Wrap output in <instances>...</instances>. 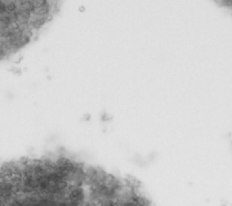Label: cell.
<instances>
[{
  "mask_svg": "<svg viewBox=\"0 0 232 206\" xmlns=\"http://www.w3.org/2000/svg\"><path fill=\"white\" fill-rule=\"evenodd\" d=\"M1 206H152L135 184L65 158L2 169Z\"/></svg>",
  "mask_w": 232,
  "mask_h": 206,
  "instance_id": "cell-1",
  "label": "cell"
}]
</instances>
